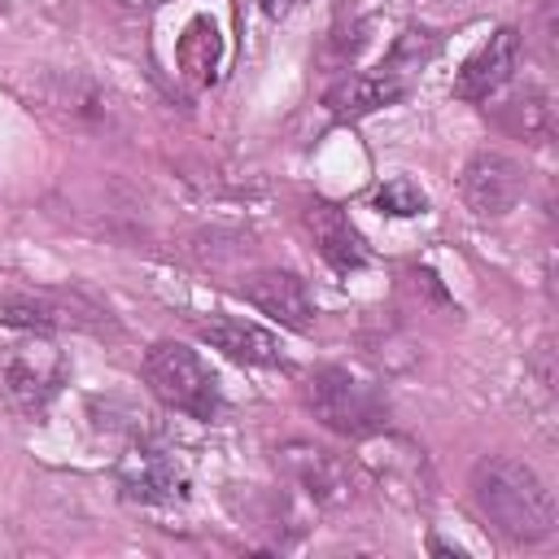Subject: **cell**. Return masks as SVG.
I'll list each match as a JSON object with an SVG mask.
<instances>
[{"label":"cell","mask_w":559,"mask_h":559,"mask_svg":"<svg viewBox=\"0 0 559 559\" xmlns=\"http://www.w3.org/2000/svg\"><path fill=\"white\" fill-rule=\"evenodd\" d=\"M476 515L507 542H546L555 533V493L550 485L511 454H489L472 467L467 480Z\"/></svg>","instance_id":"cell-1"},{"label":"cell","mask_w":559,"mask_h":559,"mask_svg":"<svg viewBox=\"0 0 559 559\" xmlns=\"http://www.w3.org/2000/svg\"><path fill=\"white\" fill-rule=\"evenodd\" d=\"M301 397L306 406L314 411V419L341 437H354V441H371L389 428V402L384 393L362 380L358 371L349 367H319L306 376L301 384Z\"/></svg>","instance_id":"cell-2"},{"label":"cell","mask_w":559,"mask_h":559,"mask_svg":"<svg viewBox=\"0 0 559 559\" xmlns=\"http://www.w3.org/2000/svg\"><path fill=\"white\" fill-rule=\"evenodd\" d=\"M144 384L153 397L188 419H214L223 411V389L218 376L197 358V349L179 341H157L144 354Z\"/></svg>","instance_id":"cell-3"},{"label":"cell","mask_w":559,"mask_h":559,"mask_svg":"<svg viewBox=\"0 0 559 559\" xmlns=\"http://www.w3.org/2000/svg\"><path fill=\"white\" fill-rule=\"evenodd\" d=\"M66 380H70V362L48 341V332H26V341H13L0 349L4 397L31 419H39L52 406V397L66 389Z\"/></svg>","instance_id":"cell-4"},{"label":"cell","mask_w":559,"mask_h":559,"mask_svg":"<svg viewBox=\"0 0 559 559\" xmlns=\"http://www.w3.org/2000/svg\"><path fill=\"white\" fill-rule=\"evenodd\" d=\"M118 485L131 502L144 507H175L188 498V463L175 445H166L157 432L135 428L127 454L118 459Z\"/></svg>","instance_id":"cell-5"},{"label":"cell","mask_w":559,"mask_h":559,"mask_svg":"<svg viewBox=\"0 0 559 559\" xmlns=\"http://www.w3.org/2000/svg\"><path fill=\"white\" fill-rule=\"evenodd\" d=\"M459 188L476 218H502L524 197V166L498 148H476L463 166Z\"/></svg>","instance_id":"cell-6"},{"label":"cell","mask_w":559,"mask_h":559,"mask_svg":"<svg viewBox=\"0 0 559 559\" xmlns=\"http://www.w3.org/2000/svg\"><path fill=\"white\" fill-rule=\"evenodd\" d=\"M275 467H280V476H288L314 507H345L349 498H354V480H349V467L332 454V450H323V445H314V441H288V445H280L275 450Z\"/></svg>","instance_id":"cell-7"},{"label":"cell","mask_w":559,"mask_h":559,"mask_svg":"<svg viewBox=\"0 0 559 559\" xmlns=\"http://www.w3.org/2000/svg\"><path fill=\"white\" fill-rule=\"evenodd\" d=\"M240 297L249 306H258L262 314H271L288 332H310V323H314L310 288L293 271H253V275H245Z\"/></svg>","instance_id":"cell-8"},{"label":"cell","mask_w":559,"mask_h":559,"mask_svg":"<svg viewBox=\"0 0 559 559\" xmlns=\"http://www.w3.org/2000/svg\"><path fill=\"white\" fill-rule=\"evenodd\" d=\"M515 61H520V31L515 26H502L493 31L459 70L454 79V96L459 100H489L511 74H515Z\"/></svg>","instance_id":"cell-9"},{"label":"cell","mask_w":559,"mask_h":559,"mask_svg":"<svg viewBox=\"0 0 559 559\" xmlns=\"http://www.w3.org/2000/svg\"><path fill=\"white\" fill-rule=\"evenodd\" d=\"M306 231L314 236L319 258H323L332 271H341V275H349V271H358V266L371 262L367 240L358 236V227L349 223V214H345L341 205H332V201L306 205Z\"/></svg>","instance_id":"cell-10"},{"label":"cell","mask_w":559,"mask_h":559,"mask_svg":"<svg viewBox=\"0 0 559 559\" xmlns=\"http://www.w3.org/2000/svg\"><path fill=\"white\" fill-rule=\"evenodd\" d=\"M201 341L245 367H275L280 362V341L258 328V323H245V319H231V314H210L197 323Z\"/></svg>","instance_id":"cell-11"},{"label":"cell","mask_w":559,"mask_h":559,"mask_svg":"<svg viewBox=\"0 0 559 559\" xmlns=\"http://www.w3.org/2000/svg\"><path fill=\"white\" fill-rule=\"evenodd\" d=\"M0 323L17 332H61L87 328V314H74V306L52 293H0Z\"/></svg>","instance_id":"cell-12"},{"label":"cell","mask_w":559,"mask_h":559,"mask_svg":"<svg viewBox=\"0 0 559 559\" xmlns=\"http://www.w3.org/2000/svg\"><path fill=\"white\" fill-rule=\"evenodd\" d=\"M397 96H402V79H393V74H349L328 92V109H332V118L354 122V118H367V114L393 105Z\"/></svg>","instance_id":"cell-13"},{"label":"cell","mask_w":559,"mask_h":559,"mask_svg":"<svg viewBox=\"0 0 559 559\" xmlns=\"http://www.w3.org/2000/svg\"><path fill=\"white\" fill-rule=\"evenodd\" d=\"M502 122H507L515 135H524L528 144H546L550 131H555V105H550L546 92H533V87H528L524 96H511V100H507Z\"/></svg>","instance_id":"cell-14"},{"label":"cell","mask_w":559,"mask_h":559,"mask_svg":"<svg viewBox=\"0 0 559 559\" xmlns=\"http://www.w3.org/2000/svg\"><path fill=\"white\" fill-rule=\"evenodd\" d=\"M424 205H428L424 188L415 179H406V175L384 179L380 192H376V210L380 214H393V218H415V214H424Z\"/></svg>","instance_id":"cell-15"},{"label":"cell","mask_w":559,"mask_h":559,"mask_svg":"<svg viewBox=\"0 0 559 559\" xmlns=\"http://www.w3.org/2000/svg\"><path fill=\"white\" fill-rule=\"evenodd\" d=\"M437 48H441V39H437L432 31H406V35H397V44H393V52H389V74H411V70H419L424 61H432Z\"/></svg>","instance_id":"cell-16"},{"label":"cell","mask_w":559,"mask_h":559,"mask_svg":"<svg viewBox=\"0 0 559 559\" xmlns=\"http://www.w3.org/2000/svg\"><path fill=\"white\" fill-rule=\"evenodd\" d=\"M301 4H306V0H262V13L280 22V17H288V13H297Z\"/></svg>","instance_id":"cell-17"},{"label":"cell","mask_w":559,"mask_h":559,"mask_svg":"<svg viewBox=\"0 0 559 559\" xmlns=\"http://www.w3.org/2000/svg\"><path fill=\"white\" fill-rule=\"evenodd\" d=\"M122 4H162V0H122Z\"/></svg>","instance_id":"cell-18"}]
</instances>
